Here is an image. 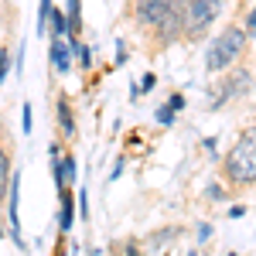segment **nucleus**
<instances>
[{
  "instance_id": "obj_8",
  "label": "nucleus",
  "mask_w": 256,
  "mask_h": 256,
  "mask_svg": "<svg viewBox=\"0 0 256 256\" xmlns=\"http://www.w3.org/2000/svg\"><path fill=\"white\" fill-rule=\"evenodd\" d=\"M58 123H62V130H65L68 137H76V116H72V106H68L65 96L58 99Z\"/></svg>"
},
{
  "instance_id": "obj_2",
  "label": "nucleus",
  "mask_w": 256,
  "mask_h": 256,
  "mask_svg": "<svg viewBox=\"0 0 256 256\" xmlns=\"http://www.w3.org/2000/svg\"><path fill=\"white\" fill-rule=\"evenodd\" d=\"M246 41L250 34L242 31V28H226L222 34L208 41V52H205V68L208 72H229L239 58H242V52H246Z\"/></svg>"
},
{
  "instance_id": "obj_18",
  "label": "nucleus",
  "mask_w": 256,
  "mask_h": 256,
  "mask_svg": "<svg viewBox=\"0 0 256 256\" xmlns=\"http://www.w3.org/2000/svg\"><path fill=\"white\" fill-rule=\"evenodd\" d=\"M24 130H31V106L24 102Z\"/></svg>"
},
{
  "instance_id": "obj_11",
  "label": "nucleus",
  "mask_w": 256,
  "mask_h": 256,
  "mask_svg": "<svg viewBox=\"0 0 256 256\" xmlns=\"http://www.w3.org/2000/svg\"><path fill=\"white\" fill-rule=\"evenodd\" d=\"M174 113H178L174 106H171V102H164V106H160V110L154 113V116H158V123H160V126H171V123H174Z\"/></svg>"
},
{
  "instance_id": "obj_9",
  "label": "nucleus",
  "mask_w": 256,
  "mask_h": 256,
  "mask_svg": "<svg viewBox=\"0 0 256 256\" xmlns=\"http://www.w3.org/2000/svg\"><path fill=\"white\" fill-rule=\"evenodd\" d=\"M7 188H10V154L0 147V202H7Z\"/></svg>"
},
{
  "instance_id": "obj_7",
  "label": "nucleus",
  "mask_w": 256,
  "mask_h": 256,
  "mask_svg": "<svg viewBox=\"0 0 256 256\" xmlns=\"http://www.w3.org/2000/svg\"><path fill=\"white\" fill-rule=\"evenodd\" d=\"M72 218H76V205H72V192L62 188V216H58V229L68 232L72 229Z\"/></svg>"
},
{
  "instance_id": "obj_19",
  "label": "nucleus",
  "mask_w": 256,
  "mask_h": 256,
  "mask_svg": "<svg viewBox=\"0 0 256 256\" xmlns=\"http://www.w3.org/2000/svg\"><path fill=\"white\" fill-rule=\"evenodd\" d=\"M0 236H4V232H0Z\"/></svg>"
},
{
  "instance_id": "obj_15",
  "label": "nucleus",
  "mask_w": 256,
  "mask_h": 256,
  "mask_svg": "<svg viewBox=\"0 0 256 256\" xmlns=\"http://www.w3.org/2000/svg\"><path fill=\"white\" fill-rule=\"evenodd\" d=\"M154 86H158V79H154V72H147V76H144V82H140V89H137V92H150Z\"/></svg>"
},
{
  "instance_id": "obj_5",
  "label": "nucleus",
  "mask_w": 256,
  "mask_h": 256,
  "mask_svg": "<svg viewBox=\"0 0 256 256\" xmlns=\"http://www.w3.org/2000/svg\"><path fill=\"white\" fill-rule=\"evenodd\" d=\"M250 82H253V79H250V72H246V68L232 72V76L226 79V86H222V96H218L212 106H222V102H226L229 96H236V92H246V86H250Z\"/></svg>"
},
{
  "instance_id": "obj_17",
  "label": "nucleus",
  "mask_w": 256,
  "mask_h": 256,
  "mask_svg": "<svg viewBox=\"0 0 256 256\" xmlns=\"http://www.w3.org/2000/svg\"><path fill=\"white\" fill-rule=\"evenodd\" d=\"M168 102H171V106H174V110H184V96H181V92H174V96L168 99Z\"/></svg>"
},
{
  "instance_id": "obj_1",
  "label": "nucleus",
  "mask_w": 256,
  "mask_h": 256,
  "mask_svg": "<svg viewBox=\"0 0 256 256\" xmlns=\"http://www.w3.org/2000/svg\"><path fill=\"white\" fill-rule=\"evenodd\" d=\"M222 174L236 188H253L256 184V126H246L236 137L232 150L222 160Z\"/></svg>"
},
{
  "instance_id": "obj_4",
  "label": "nucleus",
  "mask_w": 256,
  "mask_h": 256,
  "mask_svg": "<svg viewBox=\"0 0 256 256\" xmlns=\"http://www.w3.org/2000/svg\"><path fill=\"white\" fill-rule=\"evenodd\" d=\"M171 4H174V0H140L137 4V20L144 24V28H158Z\"/></svg>"
},
{
  "instance_id": "obj_10",
  "label": "nucleus",
  "mask_w": 256,
  "mask_h": 256,
  "mask_svg": "<svg viewBox=\"0 0 256 256\" xmlns=\"http://www.w3.org/2000/svg\"><path fill=\"white\" fill-rule=\"evenodd\" d=\"M68 28H72V41H76V34L82 31V7H79V0H68Z\"/></svg>"
},
{
  "instance_id": "obj_12",
  "label": "nucleus",
  "mask_w": 256,
  "mask_h": 256,
  "mask_svg": "<svg viewBox=\"0 0 256 256\" xmlns=\"http://www.w3.org/2000/svg\"><path fill=\"white\" fill-rule=\"evenodd\" d=\"M205 195L212 198V202H226V198H229V195H226V188H222V184H208V188H205Z\"/></svg>"
},
{
  "instance_id": "obj_13",
  "label": "nucleus",
  "mask_w": 256,
  "mask_h": 256,
  "mask_svg": "<svg viewBox=\"0 0 256 256\" xmlns=\"http://www.w3.org/2000/svg\"><path fill=\"white\" fill-rule=\"evenodd\" d=\"M76 52H79V65H82V68H89V65H92V52H89L86 44H76Z\"/></svg>"
},
{
  "instance_id": "obj_14",
  "label": "nucleus",
  "mask_w": 256,
  "mask_h": 256,
  "mask_svg": "<svg viewBox=\"0 0 256 256\" xmlns=\"http://www.w3.org/2000/svg\"><path fill=\"white\" fill-rule=\"evenodd\" d=\"M7 68H10V55H7V52L0 48V82L7 79Z\"/></svg>"
},
{
  "instance_id": "obj_6",
  "label": "nucleus",
  "mask_w": 256,
  "mask_h": 256,
  "mask_svg": "<svg viewBox=\"0 0 256 256\" xmlns=\"http://www.w3.org/2000/svg\"><path fill=\"white\" fill-rule=\"evenodd\" d=\"M52 65H55V72H68L72 68V48L62 38H55V44H52Z\"/></svg>"
},
{
  "instance_id": "obj_3",
  "label": "nucleus",
  "mask_w": 256,
  "mask_h": 256,
  "mask_svg": "<svg viewBox=\"0 0 256 256\" xmlns=\"http://www.w3.org/2000/svg\"><path fill=\"white\" fill-rule=\"evenodd\" d=\"M218 18V0H184V38L198 41Z\"/></svg>"
},
{
  "instance_id": "obj_16",
  "label": "nucleus",
  "mask_w": 256,
  "mask_h": 256,
  "mask_svg": "<svg viewBox=\"0 0 256 256\" xmlns=\"http://www.w3.org/2000/svg\"><path fill=\"white\" fill-rule=\"evenodd\" d=\"M246 34H250V38H256V7H253V14L246 18Z\"/></svg>"
}]
</instances>
